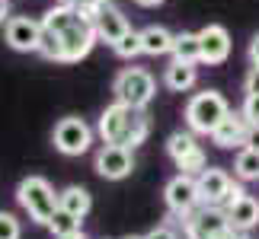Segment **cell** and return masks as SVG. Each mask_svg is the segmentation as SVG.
I'll use <instances>...</instances> for the list:
<instances>
[{"mask_svg": "<svg viewBox=\"0 0 259 239\" xmlns=\"http://www.w3.org/2000/svg\"><path fill=\"white\" fill-rule=\"evenodd\" d=\"M96 29L80 7L58 4L42 16V42L38 54L55 64H77L93 51Z\"/></svg>", "mask_w": 259, "mask_h": 239, "instance_id": "1", "label": "cell"}, {"mask_svg": "<svg viewBox=\"0 0 259 239\" xmlns=\"http://www.w3.org/2000/svg\"><path fill=\"white\" fill-rule=\"evenodd\" d=\"M96 134L103 137V144H118V147H141L151 134V115L144 108L115 102L106 105V112L96 122Z\"/></svg>", "mask_w": 259, "mask_h": 239, "instance_id": "2", "label": "cell"}, {"mask_svg": "<svg viewBox=\"0 0 259 239\" xmlns=\"http://www.w3.org/2000/svg\"><path fill=\"white\" fill-rule=\"evenodd\" d=\"M16 201L29 214V220H35L38 226H48L52 214L58 211V192L42 175H26L16 188Z\"/></svg>", "mask_w": 259, "mask_h": 239, "instance_id": "3", "label": "cell"}, {"mask_svg": "<svg viewBox=\"0 0 259 239\" xmlns=\"http://www.w3.org/2000/svg\"><path fill=\"white\" fill-rule=\"evenodd\" d=\"M227 112H231L227 99L218 93V89H205V93H195L189 99L186 125H189V131H195V134H211Z\"/></svg>", "mask_w": 259, "mask_h": 239, "instance_id": "4", "label": "cell"}, {"mask_svg": "<svg viewBox=\"0 0 259 239\" xmlns=\"http://www.w3.org/2000/svg\"><path fill=\"white\" fill-rule=\"evenodd\" d=\"M183 233H186V239H231L237 230L231 226V220H227L224 207L198 204L183 220Z\"/></svg>", "mask_w": 259, "mask_h": 239, "instance_id": "5", "label": "cell"}, {"mask_svg": "<svg viewBox=\"0 0 259 239\" xmlns=\"http://www.w3.org/2000/svg\"><path fill=\"white\" fill-rule=\"evenodd\" d=\"M112 93H115L118 102H125V105L147 108L151 99L157 96V83L144 67H125V71H118L115 80H112Z\"/></svg>", "mask_w": 259, "mask_h": 239, "instance_id": "6", "label": "cell"}, {"mask_svg": "<svg viewBox=\"0 0 259 239\" xmlns=\"http://www.w3.org/2000/svg\"><path fill=\"white\" fill-rule=\"evenodd\" d=\"M52 141H55V150L64 153V156H83L93 144V128H90L83 118L77 115H67L55 125L52 131Z\"/></svg>", "mask_w": 259, "mask_h": 239, "instance_id": "7", "label": "cell"}, {"mask_svg": "<svg viewBox=\"0 0 259 239\" xmlns=\"http://www.w3.org/2000/svg\"><path fill=\"white\" fill-rule=\"evenodd\" d=\"M163 201H166V211H170L173 217H179V220H186L189 214L195 211L198 204V185H195V175H186L179 172L176 178H170L163 188Z\"/></svg>", "mask_w": 259, "mask_h": 239, "instance_id": "8", "label": "cell"}, {"mask_svg": "<svg viewBox=\"0 0 259 239\" xmlns=\"http://www.w3.org/2000/svg\"><path fill=\"white\" fill-rule=\"evenodd\" d=\"M96 172L109 178V182H118V178H128L135 169V150L132 147H118V144H103L96 150V159H93Z\"/></svg>", "mask_w": 259, "mask_h": 239, "instance_id": "9", "label": "cell"}, {"mask_svg": "<svg viewBox=\"0 0 259 239\" xmlns=\"http://www.w3.org/2000/svg\"><path fill=\"white\" fill-rule=\"evenodd\" d=\"M195 185H198V201L202 204H214V207H224L227 198H231V188H234V178L218 166H205L202 172L195 175Z\"/></svg>", "mask_w": 259, "mask_h": 239, "instance_id": "10", "label": "cell"}, {"mask_svg": "<svg viewBox=\"0 0 259 239\" xmlns=\"http://www.w3.org/2000/svg\"><path fill=\"white\" fill-rule=\"evenodd\" d=\"M38 42H42V19L32 16L7 19V45L13 51H38Z\"/></svg>", "mask_w": 259, "mask_h": 239, "instance_id": "11", "label": "cell"}, {"mask_svg": "<svg viewBox=\"0 0 259 239\" xmlns=\"http://www.w3.org/2000/svg\"><path fill=\"white\" fill-rule=\"evenodd\" d=\"M198 45H202V64H224L231 57V32L218 23L198 29Z\"/></svg>", "mask_w": 259, "mask_h": 239, "instance_id": "12", "label": "cell"}, {"mask_svg": "<svg viewBox=\"0 0 259 239\" xmlns=\"http://www.w3.org/2000/svg\"><path fill=\"white\" fill-rule=\"evenodd\" d=\"M93 29H96V42L115 45L118 38H122L128 29H132V23H128V16L115 7V0H112L109 7H103V10L93 16Z\"/></svg>", "mask_w": 259, "mask_h": 239, "instance_id": "13", "label": "cell"}, {"mask_svg": "<svg viewBox=\"0 0 259 239\" xmlns=\"http://www.w3.org/2000/svg\"><path fill=\"white\" fill-rule=\"evenodd\" d=\"M246 131H250V122L243 118V112H227L221 118V125L211 131V141L221 147V150H234V147L246 144Z\"/></svg>", "mask_w": 259, "mask_h": 239, "instance_id": "14", "label": "cell"}, {"mask_svg": "<svg viewBox=\"0 0 259 239\" xmlns=\"http://www.w3.org/2000/svg\"><path fill=\"white\" fill-rule=\"evenodd\" d=\"M224 211H227V220H231V226L237 233H250L253 226H259V201L246 192L240 198H234L231 204H224Z\"/></svg>", "mask_w": 259, "mask_h": 239, "instance_id": "15", "label": "cell"}, {"mask_svg": "<svg viewBox=\"0 0 259 239\" xmlns=\"http://www.w3.org/2000/svg\"><path fill=\"white\" fill-rule=\"evenodd\" d=\"M198 83V67L195 64H186V61H170L163 71V86L170 93H189Z\"/></svg>", "mask_w": 259, "mask_h": 239, "instance_id": "16", "label": "cell"}, {"mask_svg": "<svg viewBox=\"0 0 259 239\" xmlns=\"http://www.w3.org/2000/svg\"><path fill=\"white\" fill-rule=\"evenodd\" d=\"M173 51V32L163 26H147L141 29V54H151V57H160V54H170Z\"/></svg>", "mask_w": 259, "mask_h": 239, "instance_id": "17", "label": "cell"}, {"mask_svg": "<svg viewBox=\"0 0 259 239\" xmlns=\"http://www.w3.org/2000/svg\"><path fill=\"white\" fill-rule=\"evenodd\" d=\"M58 207H64V211H71L74 217H83L93 211V195L87 192L83 185H67L64 192H58Z\"/></svg>", "mask_w": 259, "mask_h": 239, "instance_id": "18", "label": "cell"}, {"mask_svg": "<svg viewBox=\"0 0 259 239\" xmlns=\"http://www.w3.org/2000/svg\"><path fill=\"white\" fill-rule=\"evenodd\" d=\"M173 61L186 64H202V45H198V32H176L173 35Z\"/></svg>", "mask_w": 259, "mask_h": 239, "instance_id": "19", "label": "cell"}, {"mask_svg": "<svg viewBox=\"0 0 259 239\" xmlns=\"http://www.w3.org/2000/svg\"><path fill=\"white\" fill-rule=\"evenodd\" d=\"M234 175L240 178V182H259V150L243 147V150L234 156Z\"/></svg>", "mask_w": 259, "mask_h": 239, "instance_id": "20", "label": "cell"}, {"mask_svg": "<svg viewBox=\"0 0 259 239\" xmlns=\"http://www.w3.org/2000/svg\"><path fill=\"white\" fill-rule=\"evenodd\" d=\"M198 150V141H195V131H173L170 137H166V153L173 156V163L179 156H186V153H192Z\"/></svg>", "mask_w": 259, "mask_h": 239, "instance_id": "21", "label": "cell"}, {"mask_svg": "<svg viewBox=\"0 0 259 239\" xmlns=\"http://www.w3.org/2000/svg\"><path fill=\"white\" fill-rule=\"evenodd\" d=\"M48 230L58 236H67V233H77L80 230V217H74L71 211H64V207H58V211L52 214V220H48Z\"/></svg>", "mask_w": 259, "mask_h": 239, "instance_id": "22", "label": "cell"}, {"mask_svg": "<svg viewBox=\"0 0 259 239\" xmlns=\"http://www.w3.org/2000/svg\"><path fill=\"white\" fill-rule=\"evenodd\" d=\"M112 51L122 57V61H132V57H138V54H141V32L128 29V32H125V35L112 45Z\"/></svg>", "mask_w": 259, "mask_h": 239, "instance_id": "23", "label": "cell"}, {"mask_svg": "<svg viewBox=\"0 0 259 239\" xmlns=\"http://www.w3.org/2000/svg\"><path fill=\"white\" fill-rule=\"evenodd\" d=\"M205 166H208V156H205V150H202V147L176 159V169H179V172H186V175H198Z\"/></svg>", "mask_w": 259, "mask_h": 239, "instance_id": "24", "label": "cell"}, {"mask_svg": "<svg viewBox=\"0 0 259 239\" xmlns=\"http://www.w3.org/2000/svg\"><path fill=\"white\" fill-rule=\"evenodd\" d=\"M19 236H23V226H19L16 214L0 211V239H19Z\"/></svg>", "mask_w": 259, "mask_h": 239, "instance_id": "25", "label": "cell"}, {"mask_svg": "<svg viewBox=\"0 0 259 239\" xmlns=\"http://www.w3.org/2000/svg\"><path fill=\"white\" fill-rule=\"evenodd\" d=\"M243 118L250 125H259V96H253V93H246V99H243Z\"/></svg>", "mask_w": 259, "mask_h": 239, "instance_id": "26", "label": "cell"}, {"mask_svg": "<svg viewBox=\"0 0 259 239\" xmlns=\"http://www.w3.org/2000/svg\"><path fill=\"white\" fill-rule=\"evenodd\" d=\"M243 86H246V93H253V96H259V67H250V74H246V80H243Z\"/></svg>", "mask_w": 259, "mask_h": 239, "instance_id": "27", "label": "cell"}, {"mask_svg": "<svg viewBox=\"0 0 259 239\" xmlns=\"http://www.w3.org/2000/svg\"><path fill=\"white\" fill-rule=\"evenodd\" d=\"M144 239H179L173 230H170V226H154V230L151 233H147Z\"/></svg>", "mask_w": 259, "mask_h": 239, "instance_id": "28", "label": "cell"}, {"mask_svg": "<svg viewBox=\"0 0 259 239\" xmlns=\"http://www.w3.org/2000/svg\"><path fill=\"white\" fill-rule=\"evenodd\" d=\"M246 54H250V64L259 67V32L250 38V48H246Z\"/></svg>", "mask_w": 259, "mask_h": 239, "instance_id": "29", "label": "cell"}, {"mask_svg": "<svg viewBox=\"0 0 259 239\" xmlns=\"http://www.w3.org/2000/svg\"><path fill=\"white\" fill-rule=\"evenodd\" d=\"M250 150H259V125H250V131H246V144Z\"/></svg>", "mask_w": 259, "mask_h": 239, "instance_id": "30", "label": "cell"}, {"mask_svg": "<svg viewBox=\"0 0 259 239\" xmlns=\"http://www.w3.org/2000/svg\"><path fill=\"white\" fill-rule=\"evenodd\" d=\"M10 19V0H0V23Z\"/></svg>", "mask_w": 259, "mask_h": 239, "instance_id": "31", "label": "cell"}, {"mask_svg": "<svg viewBox=\"0 0 259 239\" xmlns=\"http://www.w3.org/2000/svg\"><path fill=\"white\" fill-rule=\"evenodd\" d=\"M135 4H138V7H147V10H151V7H160V4H166V0H135Z\"/></svg>", "mask_w": 259, "mask_h": 239, "instance_id": "32", "label": "cell"}, {"mask_svg": "<svg viewBox=\"0 0 259 239\" xmlns=\"http://www.w3.org/2000/svg\"><path fill=\"white\" fill-rule=\"evenodd\" d=\"M58 239H87L83 230H77V233H67V236H58Z\"/></svg>", "mask_w": 259, "mask_h": 239, "instance_id": "33", "label": "cell"}, {"mask_svg": "<svg viewBox=\"0 0 259 239\" xmlns=\"http://www.w3.org/2000/svg\"><path fill=\"white\" fill-rule=\"evenodd\" d=\"M58 4H71V7H83L87 0H58Z\"/></svg>", "mask_w": 259, "mask_h": 239, "instance_id": "34", "label": "cell"}, {"mask_svg": "<svg viewBox=\"0 0 259 239\" xmlns=\"http://www.w3.org/2000/svg\"><path fill=\"white\" fill-rule=\"evenodd\" d=\"M231 239H250V236H246V233H234Z\"/></svg>", "mask_w": 259, "mask_h": 239, "instance_id": "35", "label": "cell"}, {"mask_svg": "<svg viewBox=\"0 0 259 239\" xmlns=\"http://www.w3.org/2000/svg\"><path fill=\"white\" fill-rule=\"evenodd\" d=\"M125 239H144V236H125Z\"/></svg>", "mask_w": 259, "mask_h": 239, "instance_id": "36", "label": "cell"}]
</instances>
